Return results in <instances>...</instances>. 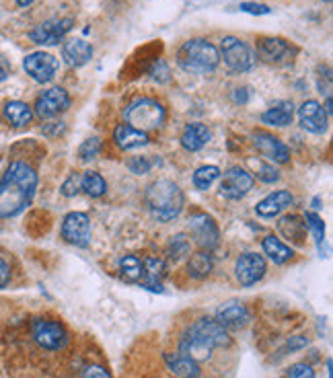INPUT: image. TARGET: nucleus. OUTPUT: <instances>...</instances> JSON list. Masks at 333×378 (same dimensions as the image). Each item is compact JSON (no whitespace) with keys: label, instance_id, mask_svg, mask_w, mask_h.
<instances>
[{"label":"nucleus","instance_id":"nucleus-1","mask_svg":"<svg viewBox=\"0 0 333 378\" xmlns=\"http://www.w3.org/2000/svg\"><path fill=\"white\" fill-rule=\"evenodd\" d=\"M38 189V173L31 165L15 161L0 179V218L21 214L33 200Z\"/></svg>","mask_w":333,"mask_h":378},{"label":"nucleus","instance_id":"nucleus-2","mask_svg":"<svg viewBox=\"0 0 333 378\" xmlns=\"http://www.w3.org/2000/svg\"><path fill=\"white\" fill-rule=\"evenodd\" d=\"M184 191L169 179H159L146 189V206L159 222H169L184 210Z\"/></svg>","mask_w":333,"mask_h":378},{"label":"nucleus","instance_id":"nucleus-3","mask_svg":"<svg viewBox=\"0 0 333 378\" xmlns=\"http://www.w3.org/2000/svg\"><path fill=\"white\" fill-rule=\"evenodd\" d=\"M177 62L189 74H210L220 62V54L206 40H189L179 47Z\"/></svg>","mask_w":333,"mask_h":378},{"label":"nucleus","instance_id":"nucleus-4","mask_svg":"<svg viewBox=\"0 0 333 378\" xmlns=\"http://www.w3.org/2000/svg\"><path fill=\"white\" fill-rule=\"evenodd\" d=\"M124 115L125 122L132 127H136L140 132H150V130H157L165 124L166 111L159 101L142 97L125 107Z\"/></svg>","mask_w":333,"mask_h":378},{"label":"nucleus","instance_id":"nucleus-5","mask_svg":"<svg viewBox=\"0 0 333 378\" xmlns=\"http://www.w3.org/2000/svg\"><path fill=\"white\" fill-rule=\"evenodd\" d=\"M220 54L225 58V64L229 66V70L239 72V74L249 72L257 62V56L253 54V50L237 38H225L220 43Z\"/></svg>","mask_w":333,"mask_h":378},{"label":"nucleus","instance_id":"nucleus-6","mask_svg":"<svg viewBox=\"0 0 333 378\" xmlns=\"http://www.w3.org/2000/svg\"><path fill=\"white\" fill-rule=\"evenodd\" d=\"M33 337L43 350H50V352L62 350L68 341V333L62 325L56 321H47V319H40L33 323Z\"/></svg>","mask_w":333,"mask_h":378},{"label":"nucleus","instance_id":"nucleus-7","mask_svg":"<svg viewBox=\"0 0 333 378\" xmlns=\"http://www.w3.org/2000/svg\"><path fill=\"white\" fill-rule=\"evenodd\" d=\"M58 66H60V64H58V58H54V56L47 54V52L29 54V56L25 58V62H23L25 72H27L33 81H38V83H50V81L56 76Z\"/></svg>","mask_w":333,"mask_h":378},{"label":"nucleus","instance_id":"nucleus-8","mask_svg":"<svg viewBox=\"0 0 333 378\" xmlns=\"http://www.w3.org/2000/svg\"><path fill=\"white\" fill-rule=\"evenodd\" d=\"M189 231H191L196 243H198L202 249L212 251V249L218 245V239H220L218 227H216L214 218L208 216V214H202V212L193 214V216L189 218Z\"/></svg>","mask_w":333,"mask_h":378},{"label":"nucleus","instance_id":"nucleus-9","mask_svg":"<svg viewBox=\"0 0 333 378\" xmlns=\"http://www.w3.org/2000/svg\"><path fill=\"white\" fill-rule=\"evenodd\" d=\"M91 236V220L83 212H70L62 222V239L70 245L84 247Z\"/></svg>","mask_w":333,"mask_h":378},{"label":"nucleus","instance_id":"nucleus-10","mask_svg":"<svg viewBox=\"0 0 333 378\" xmlns=\"http://www.w3.org/2000/svg\"><path fill=\"white\" fill-rule=\"evenodd\" d=\"M68 107H70L68 93H66L64 88H60V86H54V88L43 91L42 95L38 97V101H35V113H38L42 120H47V118L60 115Z\"/></svg>","mask_w":333,"mask_h":378},{"label":"nucleus","instance_id":"nucleus-11","mask_svg":"<svg viewBox=\"0 0 333 378\" xmlns=\"http://www.w3.org/2000/svg\"><path fill=\"white\" fill-rule=\"evenodd\" d=\"M235 272H237V280L241 286H253L266 273V259L257 253H243L237 259Z\"/></svg>","mask_w":333,"mask_h":378},{"label":"nucleus","instance_id":"nucleus-12","mask_svg":"<svg viewBox=\"0 0 333 378\" xmlns=\"http://www.w3.org/2000/svg\"><path fill=\"white\" fill-rule=\"evenodd\" d=\"M72 29V19H52L35 29H31L29 38L40 45H56L64 40V35Z\"/></svg>","mask_w":333,"mask_h":378},{"label":"nucleus","instance_id":"nucleus-13","mask_svg":"<svg viewBox=\"0 0 333 378\" xmlns=\"http://www.w3.org/2000/svg\"><path fill=\"white\" fill-rule=\"evenodd\" d=\"M253 188V177L249 171L241 167H230L225 177H222V185H220V193L229 200H239L243 197L249 189Z\"/></svg>","mask_w":333,"mask_h":378},{"label":"nucleus","instance_id":"nucleus-14","mask_svg":"<svg viewBox=\"0 0 333 378\" xmlns=\"http://www.w3.org/2000/svg\"><path fill=\"white\" fill-rule=\"evenodd\" d=\"M189 331L196 337H200L202 341H206L210 348H227V345H230V337L227 333V329L214 319H200Z\"/></svg>","mask_w":333,"mask_h":378},{"label":"nucleus","instance_id":"nucleus-15","mask_svg":"<svg viewBox=\"0 0 333 378\" xmlns=\"http://www.w3.org/2000/svg\"><path fill=\"white\" fill-rule=\"evenodd\" d=\"M253 144L268 161H273V163H288L290 161L288 147L282 140H278L276 136L268 134V132H255L253 134Z\"/></svg>","mask_w":333,"mask_h":378},{"label":"nucleus","instance_id":"nucleus-16","mask_svg":"<svg viewBox=\"0 0 333 378\" xmlns=\"http://www.w3.org/2000/svg\"><path fill=\"white\" fill-rule=\"evenodd\" d=\"M298 120L300 126L312 134H323L327 130V113L317 101H305L298 107Z\"/></svg>","mask_w":333,"mask_h":378},{"label":"nucleus","instance_id":"nucleus-17","mask_svg":"<svg viewBox=\"0 0 333 378\" xmlns=\"http://www.w3.org/2000/svg\"><path fill=\"white\" fill-rule=\"evenodd\" d=\"M249 311L245 304L241 302H227L216 311V321L225 327V329H241L249 323Z\"/></svg>","mask_w":333,"mask_h":378},{"label":"nucleus","instance_id":"nucleus-18","mask_svg":"<svg viewBox=\"0 0 333 378\" xmlns=\"http://www.w3.org/2000/svg\"><path fill=\"white\" fill-rule=\"evenodd\" d=\"M290 52V45L280 38H261L257 42V56L268 64L282 62Z\"/></svg>","mask_w":333,"mask_h":378},{"label":"nucleus","instance_id":"nucleus-19","mask_svg":"<svg viewBox=\"0 0 333 378\" xmlns=\"http://www.w3.org/2000/svg\"><path fill=\"white\" fill-rule=\"evenodd\" d=\"M292 202H294V200H292L290 191L280 189V191L270 193L266 200H261V202L255 206V212H257V216H261V218H273V216H278L282 210H286Z\"/></svg>","mask_w":333,"mask_h":378},{"label":"nucleus","instance_id":"nucleus-20","mask_svg":"<svg viewBox=\"0 0 333 378\" xmlns=\"http://www.w3.org/2000/svg\"><path fill=\"white\" fill-rule=\"evenodd\" d=\"M165 275V261L161 257L148 255L142 261V284L145 288L152 290V292H163V284L161 277Z\"/></svg>","mask_w":333,"mask_h":378},{"label":"nucleus","instance_id":"nucleus-21","mask_svg":"<svg viewBox=\"0 0 333 378\" xmlns=\"http://www.w3.org/2000/svg\"><path fill=\"white\" fill-rule=\"evenodd\" d=\"M62 58L66 64L79 68V66H84L93 58V47H91V43L79 40V38L77 40H68L62 45Z\"/></svg>","mask_w":333,"mask_h":378},{"label":"nucleus","instance_id":"nucleus-22","mask_svg":"<svg viewBox=\"0 0 333 378\" xmlns=\"http://www.w3.org/2000/svg\"><path fill=\"white\" fill-rule=\"evenodd\" d=\"M166 368L177 378H198L200 377V366L196 360L184 356V354H166Z\"/></svg>","mask_w":333,"mask_h":378},{"label":"nucleus","instance_id":"nucleus-23","mask_svg":"<svg viewBox=\"0 0 333 378\" xmlns=\"http://www.w3.org/2000/svg\"><path fill=\"white\" fill-rule=\"evenodd\" d=\"M113 140H115V144H118V147L124 148V150H132V148L145 147L146 142H148L146 132H140V130L132 127L130 124H120V126L115 127Z\"/></svg>","mask_w":333,"mask_h":378},{"label":"nucleus","instance_id":"nucleus-24","mask_svg":"<svg viewBox=\"0 0 333 378\" xmlns=\"http://www.w3.org/2000/svg\"><path fill=\"white\" fill-rule=\"evenodd\" d=\"M179 350H181L184 356L191 357V360H196V362H202V360H208L214 348H210L206 341H202L200 337H196L191 331H188L186 336L181 337Z\"/></svg>","mask_w":333,"mask_h":378},{"label":"nucleus","instance_id":"nucleus-25","mask_svg":"<svg viewBox=\"0 0 333 378\" xmlns=\"http://www.w3.org/2000/svg\"><path fill=\"white\" fill-rule=\"evenodd\" d=\"M210 142V130L204 124H189L181 134V144L186 150H202Z\"/></svg>","mask_w":333,"mask_h":378},{"label":"nucleus","instance_id":"nucleus-26","mask_svg":"<svg viewBox=\"0 0 333 378\" xmlns=\"http://www.w3.org/2000/svg\"><path fill=\"white\" fill-rule=\"evenodd\" d=\"M292 118H294V105L290 101H280L276 105H271L264 115H261V122L273 127H284L292 124Z\"/></svg>","mask_w":333,"mask_h":378},{"label":"nucleus","instance_id":"nucleus-27","mask_svg":"<svg viewBox=\"0 0 333 378\" xmlns=\"http://www.w3.org/2000/svg\"><path fill=\"white\" fill-rule=\"evenodd\" d=\"M2 113H4V120L15 127L27 126L31 122V118H33L31 107L23 103V101H9L2 109Z\"/></svg>","mask_w":333,"mask_h":378},{"label":"nucleus","instance_id":"nucleus-28","mask_svg":"<svg viewBox=\"0 0 333 378\" xmlns=\"http://www.w3.org/2000/svg\"><path fill=\"white\" fill-rule=\"evenodd\" d=\"M264 251L266 255L270 257L273 263H278V265H282V263H286V261H290L292 259V249L288 245H284L278 236H266L264 239Z\"/></svg>","mask_w":333,"mask_h":378},{"label":"nucleus","instance_id":"nucleus-29","mask_svg":"<svg viewBox=\"0 0 333 378\" xmlns=\"http://www.w3.org/2000/svg\"><path fill=\"white\" fill-rule=\"evenodd\" d=\"M278 229L280 232L286 236V239H290L294 243H303L305 241V234H307V224L303 222V218H298V216H284L280 222H278Z\"/></svg>","mask_w":333,"mask_h":378},{"label":"nucleus","instance_id":"nucleus-30","mask_svg":"<svg viewBox=\"0 0 333 378\" xmlns=\"http://www.w3.org/2000/svg\"><path fill=\"white\" fill-rule=\"evenodd\" d=\"M188 270L189 275H193V277H198V280L208 277L210 272H212V257H210L206 251L193 253V255L189 257Z\"/></svg>","mask_w":333,"mask_h":378},{"label":"nucleus","instance_id":"nucleus-31","mask_svg":"<svg viewBox=\"0 0 333 378\" xmlns=\"http://www.w3.org/2000/svg\"><path fill=\"white\" fill-rule=\"evenodd\" d=\"M81 189H84L86 195H91V197H101L105 191H107V183H105V179L99 173L86 171L83 177H81Z\"/></svg>","mask_w":333,"mask_h":378},{"label":"nucleus","instance_id":"nucleus-32","mask_svg":"<svg viewBox=\"0 0 333 378\" xmlns=\"http://www.w3.org/2000/svg\"><path fill=\"white\" fill-rule=\"evenodd\" d=\"M120 272L125 280L138 282V280H142V261L136 255H124L120 259Z\"/></svg>","mask_w":333,"mask_h":378},{"label":"nucleus","instance_id":"nucleus-33","mask_svg":"<svg viewBox=\"0 0 333 378\" xmlns=\"http://www.w3.org/2000/svg\"><path fill=\"white\" fill-rule=\"evenodd\" d=\"M191 249V243H189L188 234H175L169 245H166V255L171 261H179L181 257H186Z\"/></svg>","mask_w":333,"mask_h":378},{"label":"nucleus","instance_id":"nucleus-34","mask_svg":"<svg viewBox=\"0 0 333 378\" xmlns=\"http://www.w3.org/2000/svg\"><path fill=\"white\" fill-rule=\"evenodd\" d=\"M220 177V171H218V167H200L196 173H193V185L198 189H208L216 179Z\"/></svg>","mask_w":333,"mask_h":378},{"label":"nucleus","instance_id":"nucleus-35","mask_svg":"<svg viewBox=\"0 0 333 378\" xmlns=\"http://www.w3.org/2000/svg\"><path fill=\"white\" fill-rule=\"evenodd\" d=\"M247 163H249V167L255 168V173H257V177H259L261 181H266V183H273V181H278V179H280L278 171L271 167V165H268V163H264V161H259V159H249Z\"/></svg>","mask_w":333,"mask_h":378},{"label":"nucleus","instance_id":"nucleus-36","mask_svg":"<svg viewBox=\"0 0 333 378\" xmlns=\"http://www.w3.org/2000/svg\"><path fill=\"white\" fill-rule=\"evenodd\" d=\"M305 224H307V229H311L312 236H315V243L321 247V245H323V239H325V224H323V220H321L315 212H307V214H305Z\"/></svg>","mask_w":333,"mask_h":378},{"label":"nucleus","instance_id":"nucleus-37","mask_svg":"<svg viewBox=\"0 0 333 378\" xmlns=\"http://www.w3.org/2000/svg\"><path fill=\"white\" fill-rule=\"evenodd\" d=\"M99 150H101L99 138H89L79 148V156H81V161H91V159H95L99 154Z\"/></svg>","mask_w":333,"mask_h":378},{"label":"nucleus","instance_id":"nucleus-38","mask_svg":"<svg viewBox=\"0 0 333 378\" xmlns=\"http://www.w3.org/2000/svg\"><path fill=\"white\" fill-rule=\"evenodd\" d=\"M150 161L146 159V156H134V159H130L128 161V168L132 171V173H136V175H145L150 171Z\"/></svg>","mask_w":333,"mask_h":378},{"label":"nucleus","instance_id":"nucleus-39","mask_svg":"<svg viewBox=\"0 0 333 378\" xmlns=\"http://www.w3.org/2000/svg\"><path fill=\"white\" fill-rule=\"evenodd\" d=\"M81 191V175H77V173H72L66 181H64L62 185V193L64 195H77Z\"/></svg>","mask_w":333,"mask_h":378},{"label":"nucleus","instance_id":"nucleus-40","mask_svg":"<svg viewBox=\"0 0 333 378\" xmlns=\"http://www.w3.org/2000/svg\"><path fill=\"white\" fill-rule=\"evenodd\" d=\"M286 378H315V372H312L309 364H294V366H290Z\"/></svg>","mask_w":333,"mask_h":378},{"label":"nucleus","instance_id":"nucleus-41","mask_svg":"<svg viewBox=\"0 0 333 378\" xmlns=\"http://www.w3.org/2000/svg\"><path fill=\"white\" fill-rule=\"evenodd\" d=\"M243 13H251V15H270L271 8L268 4H257V2H243L241 4Z\"/></svg>","mask_w":333,"mask_h":378},{"label":"nucleus","instance_id":"nucleus-42","mask_svg":"<svg viewBox=\"0 0 333 378\" xmlns=\"http://www.w3.org/2000/svg\"><path fill=\"white\" fill-rule=\"evenodd\" d=\"M83 378H111V374L105 370L103 366H86Z\"/></svg>","mask_w":333,"mask_h":378},{"label":"nucleus","instance_id":"nucleus-43","mask_svg":"<svg viewBox=\"0 0 333 378\" xmlns=\"http://www.w3.org/2000/svg\"><path fill=\"white\" fill-rule=\"evenodd\" d=\"M9 280H11V268H9V263L0 257V288H4V286L9 284Z\"/></svg>","mask_w":333,"mask_h":378},{"label":"nucleus","instance_id":"nucleus-44","mask_svg":"<svg viewBox=\"0 0 333 378\" xmlns=\"http://www.w3.org/2000/svg\"><path fill=\"white\" fill-rule=\"evenodd\" d=\"M309 341L305 339V337L296 336V337H290L288 339V343H286V350H290V352H294V350H300V348H305Z\"/></svg>","mask_w":333,"mask_h":378},{"label":"nucleus","instance_id":"nucleus-45","mask_svg":"<svg viewBox=\"0 0 333 378\" xmlns=\"http://www.w3.org/2000/svg\"><path fill=\"white\" fill-rule=\"evenodd\" d=\"M9 74H11V64H9L6 58H2V56H0V83H2V81H6V79H9Z\"/></svg>","mask_w":333,"mask_h":378},{"label":"nucleus","instance_id":"nucleus-46","mask_svg":"<svg viewBox=\"0 0 333 378\" xmlns=\"http://www.w3.org/2000/svg\"><path fill=\"white\" fill-rule=\"evenodd\" d=\"M31 2H33V0H17V4H19V6H29Z\"/></svg>","mask_w":333,"mask_h":378},{"label":"nucleus","instance_id":"nucleus-47","mask_svg":"<svg viewBox=\"0 0 333 378\" xmlns=\"http://www.w3.org/2000/svg\"><path fill=\"white\" fill-rule=\"evenodd\" d=\"M325 2H332V0H325Z\"/></svg>","mask_w":333,"mask_h":378}]
</instances>
